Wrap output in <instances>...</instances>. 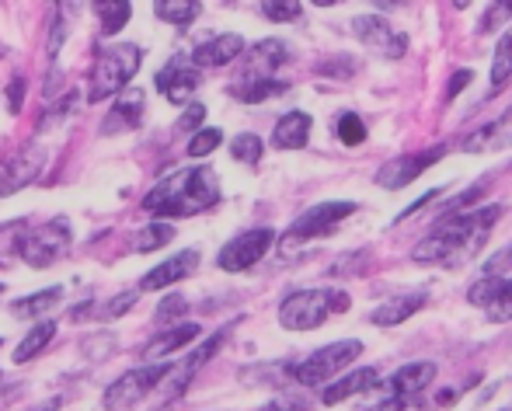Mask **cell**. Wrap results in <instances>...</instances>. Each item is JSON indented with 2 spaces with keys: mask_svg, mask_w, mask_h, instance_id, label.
<instances>
[{
  "mask_svg": "<svg viewBox=\"0 0 512 411\" xmlns=\"http://www.w3.org/2000/svg\"><path fill=\"white\" fill-rule=\"evenodd\" d=\"M63 286H49V290L42 293H32V297H21L11 304V314L14 317H25V321H42V314H49L56 304L63 300Z\"/></svg>",
  "mask_w": 512,
  "mask_h": 411,
  "instance_id": "cell-25",
  "label": "cell"
},
{
  "mask_svg": "<svg viewBox=\"0 0 512 411\" xmlns=\"http://www.w3.org/2000/svg\"><path fill=\"white\" fill-rule=\"evenodd\" d=\"M286 60H290V49H286V42L262 39V42H255V46L248 49V56H244V67H241V77H237V81H241V84L276 81V74L286 67Z\"/></svg>",
  "mask_w": 512,
  "mask_h": 411,
  "instance_id": "cell-15",
  "label": "cell"
},
{
  "mask_svg": "<svg viewBox=\"0 0 512 411\" xmlns=\"http://www.w3.org/2000/svg\"><path fill=\"white\" fill-rule=\"evenodd\" d=\"M63 39H67V25H63V18H60V14H56L53 32H49V60H56V53H60Z\"/></svg>",
  "mask_w": 512,
  "mask_h": 411,
  "instance_id": "cell-42",
  "label": "cell"
},
{
  "mask_svg": "<svg viewBox=\"0 0 512 411\" xmlns=\"http://www.w3.org/2000/svg\"><path fill=\"white\" fill-rule=\"evenodd\" d=\"M168 373H171V363H147V366H136V370L122 373L105 391V398H102L105 411H129L133 405H140L150 391H157V387L168 380Z\"/></svg>",
  "mask_w": 512,
  "mask_h": 411,
  "instance_id": "cell-8",
  "label": "cell"
},
{
  "mask_svg": "<svg viewBox=\"0 0 512 411\" xmlns=\"http://www.w3.org/2000/svg\"><path fill=\"white\" fill-rule=\"evenodd\" d=\"M509 77H512V28L502 32L499 46H495V56H492V77H488V81H492V95L506 88Z\"/></svg>",
  "mask_w": 512,
  "mask_h": 411,
  "instance_id": "cell-29",
  "label": "cell"
},
{
  "mask_svg": "<svg viewBox=\"0 0 512 411\" xmlns=\"http://www.w3.org/2000/svg\"><path fill=\"white\" fill-rule=\"evenodd\" d=\"M230 331H234V321L223 324L220 331H213V335H209L206 342L199 345V349H192L189 356L182 359V363H171V373H168V380H164V387H168V398H182L185 387H189L192 380H196V373L203 370L209 359H213L216 352L223 349V342L230 338Z\"/></svg>",
  "mask_w": 512,
  "mask_h": 411,
  "instance_id": "cell-12",
  "label": "cell"
},
{
  "mask_svg": "<svg viewBox=\"0 0 512 411\" xmlns=\"http://www.w3.org/2000/svg\"><path fill=\"white\" fill-rule=\"evenodd\" d=\"M352 307L345 290H297L279 304V324L290 331H314L328 314H345Z\"/></svg>",
  "mask_w": 512,
  "mask_h": 411,
  "instance_id": "cell-4",
  "label": "cell"
},
{
  "mask_svg": "<svg viewBox=\"0 0 512 411\" xmlns=\"http://www.w3.org/2000/svg\"><path fill=\"white\" fill-rule=\"evenodd\" d=\"M262 154H265V143H262V136H258V133H241V136H234V140H230V157H234V161L258 164V161H262Z\"/></svg>",
  "mask_w": 512,
  "mask_h": 411,
  "instance_id": "cell-32",
  "label": "cell"
},
{
  "mask_svg": "<svg viewBox=\"0 0 512 411\" xmlns=\"http://www.w3.org/2000/svg\"><path fill=\"white\" fill-rule=\"evenodd\" d=\"M425 300H429V297H425L422 290L398 293V297H387L377 310H370V317H366V321L377 324V328H394V324H405L408 317H415L418 310L425 307Z\"/></svg>",
  "mask_w": 512,
  "mask_h": 411,
  "instance_id": "cell-20",
  "label": "cell"
},
{
  "mask_svg": "<svg viewBox=\"0 0 512 411\" xmlns=\"http://www.w3.org/2000/svg\"><path fill=\"white\" fill-rule=\"evenodd\" d=\"M143 63V46L140 42H115L98 53L95 67H91V84H88V102H105V98L122 95L129 81L136 77Z\"/></svg>",
  "mask_w": 512,
  "mask_h": 411,
  "instance_id": "cell-3",
  "label": "cell"
},
{
  "mask_svg": "<svg viewBox=\"0 0 512 411\" xmlns=\"http://www.w3.org/2000/svg\"><path fill=\"white\" fill-rule=\"evenodd\" d=\"M290 91V81H255V84H241L234 81L230 84V98H237V102L244 105H258V102H272V98L286 95Z\"/></svg>",
  "mask_w": 512,
  "mask_h": 411,
  "instance_id": "cell-26",
  "label": "cell"
},
{
  "mask_svg": "<svg viewBox=\"0 0 512 411\" xmlns=\"http://www.w3.org/2000/svg\"><path fill=\"white\" fill-rule=\"evenodd\" d=\"M136 297H140V293H122V297L108 300L105 310H102V314H105V321H115V317H122V314H126V310L136 304Z\"/></svg>",
  "mask_w": 512,
  "mask_h": 411,
  "instance_id": "cell-40",
  "label": "cell"
},
{
  "mask_svg": "<svg viewBox=\"0 0 512 411\" xmlns=\"http://www.w3.org/2000/svg\"><path fill=\"white\" fill-rule=\"evenodd\" d=\"M352 32L370 53L384 56V60H401L408 53V35L398 32L384 14H356L352 18Z\"/></svg>",
  "mask_w": 512,
  "mask_h": 411,
  "instance_id": "cell-9",
  "label": "cell"
},
{
  "mask_svg": "<svg viewBox=\"0 0 512 411\" xmlns=\"http://www.w3.org/2000/svg\"><path fill=\"white\" fill-rule=\"evenodd\" d=\"M467 300L488 314V321L502 324L512 317V279H488L481 276L478 283L467 290Z\"/></svg>",
  "mask_w": 512,
  "mask_h": 411,
  "instance_id": "cell-16",
  "label": "cell"
},
{
  "mask_svg": "<svg viewBox=\"0 0 512 411\" xmlns=\"http://www.w3.org/2000/svg\"><path fill=\"white\" fill-rule=\"evenodd\" d=\"M74 244V227L67 216H49L39 227H28L25 241H21V262L32 269H49L56 265Z\"/></svg>",
  "mask_w": 512,
  "mask_h": 411,
  "instance_id": "cell-6",
  "label": "cell"
},
{
  "mask_svg": "<svg viewBox=\"0 0 512 411\" xmlns=\"http://www.w3.org/2000/svg\"><path fill=\"white\" fill-rule=\"evenodd\" d=\"M216 203H220V182H216V171L209 168V164L164 175L161 182L143 196V209H147L150 216H157L161 223L206 213V209H213Z\"/></svg>",
  "mask_w": 512,
  "mask_h": 411,
  "instance_id": "cell-2",
  "label": "cell"
},
{
  "mask_svg": "<svg viewBox=\"0 0 512 411\" xmlns=\"http://www.w3.org/2000/svg\"><path fill=\"white\" fill-rule=\"evenodd\" d=\"M436 380V363H408V366H401L394 377H387L384 380V387L391 391V398H415V394H422L425 387Z\"/></svg>",
  "mask_w": 512,
  "mask_h": 411,
  "instance_id": "cell-21",
  "label": "cell"
},
{
  "mask_svg": "<svg viewBox=\"0 0 512 411\" xmlns=\"http://www.w3.org/2000/svg\"><path fill=\"white\" fill-rule=\"evenodd\" d=\"M0 293H4V283H0Z\"/></svg>",
  "mask_w": 512,
  "mask_h": 411,
  "instance_id": "cell-47",
  "label": "cell"
},
{
  "mask_svg": "<svg viewBox=\"0 0 512 411\" xmlns=\"http://www.w3.org/2000/svg\"><path fill=\"white\" fill-rule=\"evenodd\" d=\"M154 11L168 25H192L203 14V4H196V0H157Z\"/></svg>",
  "mask_w": 512,
  "mask_h": 411,
  "instance_id": "cell-28",
  "label": "cell"
},
{
  "mask_svg": "<svg viewBox=\"0 0 512 411\" xmlns=\"http://www.w3.org/2000/svg\"><path fill=\"white\" fill-rule=\"evenodd\" d=\"M471 81H474V74H471V70H460V74H457V77H453V81H450V88H446V98H457L460 91H464V88H467V84H471Z\"/></svg>",
  "mask_w": 512,
  "mask_h": 411,
  "instance_id": "cell-44",
  "label": "cell"
},
{
  "mask_svg": "<svg viewBox=\"0 0 512 411\" xmlns=\"http://www.w3.org/2000/svg\"><path fill=\"white\" fill-rule=\"evenodd\" d=\"M199 335H203L199 324H175V328L161 331V335L143 345V359H168V356H175L178 349H185L189 342H196Z\"/></svg>",
  "mask_w": 512,
  "mask_h": 411,
  "instance_id": "cell-23",
  "label": "cell"
},
{
  "mask_svg": "<svg viewBox=\"0 0 512 411\" xmlns=\"http://www.w3.org/2000/svg\"><path fill=\"white\" fill-rule=\"evenodd\" d=\"M258 411H310V405L304 398H276L269 405H262Z\"/></svg>",
  "mask_w": 512,
  "mask_h": 411,
  "instance_id": "cell-41",
  "label": "cell"
},
{
  "mask_svg": "<svg viewBox=\"0 0 512 411\" xmlns=\"http://www.w3.org/2000/svg\"><path fill=\"white\" fill-rule=\"evenodd\" d=\"M359 356H363V342H359V338L321 345V349H314L307 359H300V363L293 366V380H297L300 387H328V384H335L345 366H352Z\"/></svg>",
  "mask_w": 512,
  "mask_h": 411,
  "instance_id": "cell-5",
  "label": "cell"
},
{
  "mask_svg": "<svg viewBox=\"0 0 512 411\" xmlns=\"http://www.w3.org/2000/svg\"><path fill=\"white\" fill-rule=\"evenodd\" d=\"M171 237H175V227L157 220V223H150L147 230L136 234L133 251H157V248H164V244H171Z\"/></svg>",
  "mask_w": 512,
  "mask_h": 411,
  "instance_id": "cell-33",
  "label": "cell"
},
{
  "mask_svg": "<svg viewBox=\"0 0 512 411\" xmlns=\"http://www.w3.org/2000/svg\"><path fill=\"white\" fill-rule=\"evenodd\" d=\"M203 122H206V105L203 102H192L189 108L182 112V119H178V133H192L196 136L199 129H203Z\"/></svg>",
  "mask_w": 512,
  "mask_h": 411,
  "instance_id": "cell-39",
  "label": "cell"
},
{
  "mask_svg": "<svg viewBox=\"0 0 512 411\" xmlns=\"http://www.w3.org/2000/svg\"><path fill=\"white\" fill-rule=\"evenodd\" d=\"M481 276L488 279H512V244L502 251H495L492 258L485 262V269H481Z\"/></svg>",
  "mask_w": 512,
  "mask_h": 411,
  "instance_id": "cell-38",
  "label": "cell"
},
{
  "mask_svg": "<svg viewBox=\"0 0 512 411\" xmlns=\"http://www.w3.org/2000/svg\"><path fill=\"white\" fill-rule=\"evenodd\" d=\"M95 11H98V18H102V35L105 39H112V35H119L122 28L129 25V14H133V4H95Z\"/></svg>",
  "mask_w": 512,
  "mask_h": 411,
  "instance_id": "cell-30",
  "label": "cell"
},
{
  "mask_svg": "<svg viewBox=\"0 0 512 411\" xmlns=\"http://www.w3.org/2000/svg\"><path fill=\"white\" fill-rule=\"evenodd\" d=\"M436 196H439V192H436V189H432V192H425V196H422V199H415V203H411V206L405 209V213H401V216H398V223H401V220H408V216H415V213H418V209H425V206H429V203H432V199H436Z\"/></svg>",
  "mask_w": 512,
  "mask_h": 411,
  "instance_id": "cell-45",
  "label": "cell"
},
{
  "mask_svg": "<svg viewBox=\"0 0 512 411\" xmlns=\"http://www.w3.org/2000/svg\"><path fill=\"white\" fill-rule=\"evenodd\" d=\"M53 338H56V321H46V317H42V321H35V328L28 331V335L18 342V349H14V356H11V359H14L18 366H21V363H28V359L39 356V352L46 349V345L53 342Z\"/></svg>",
  "mask_w": 512,
  "mask_h": 411,
  "instance_id": "cell-27",
  "label": "cell"
},
{
  "mask_svg": "<svg viewBox=\"0 0 512 411\" xmlns=\"http://www.w3.org/2000/svg\"><path fill=\"white\" fill-rule=\"evenodd\" d=\"M502 216V206H474V209H464V213H446L443 220L432 227L429 237L411 248V258L418 265H453L460 262H471L481 248H485L488 234L492 227L499 223Z\"/></svg>",
  "mask_w": 512,
  "mask_h": 411,
  "instance_id": "cell-1",
  "label": "cell"
},
{
  "mask_svg": "<svg viewBox=\"0 0 512 411\" xmlns=\"http://www.w3.org/2000/svg\"><path fill=\"white\" fill-rule=\"evenodd\" d=\"M7 98H11V112L18 115L21 112V102H25V77H14L11 91H7Z\"/></svg>",
  "mask_w": 512,
  "mask_h": 411,
  "instance_id": "cell-43",
  "label": "cell"
},
{
  "mask_svg": "<svg viewBox=\"0 0 512 411\" xmlns=\"http://www.w3.org/2000/svg\"><path fill=\"white\" fill-rule=\"evenodd\" d=\"M223 143V133L220 129H199L196 136L189 140V157H206V154H213L216 147Z\"/></svg>",
  "mask_w": 512,
  "mask_h": 411,
  "instance_id": "cell-37",
  "label": "cell"
},
{
  "mask_svg": "<svg viewBox=\"0 0 512 411\" xmlns=\"http://www.w3.org/2000/svg\"><path fill=\"white\" fill-rule=\"evenodd\" d=\"M42 168H46V150H42L39 143H25L21 150L7 154L4 161H0V199L28 189V185L42 175Z\"/></svg>",
  "mask_w": 512,
  "mask_h": 411,
  "instance_id": "cell-10",
  "label": "cell"
},
{
  "mask_svg": "<svg viewBox=\"0 0 512 411\" xmlns=\"http://www.w3.org/2000/svg\"><path fill=\"white\" fill-rule=\"evenodd\" d=\"M28 220H14L7 227H0V262H11V258H21V241H25Z\"/></svg>",
  "mask_w": 512,
  "mask_h": 411,
  "instance_id": "cell-31",
  "label": "cell"
},
{
  "mask_svg": "<svg viewBox=\"0 0 512 411\" xmlns=\"http://www.w3.org/2000/svg\"><path fill=\"white\" fill-rule=\"evenodd\" d=\"M244 53V39L237 32H223V35H209L189 53V63L196 70H213V67H227L230 60Z\"/></svg>",
  "mask_w": 512,
  "mask_h": 411,
  "instance_id": "cell-18",
  "label": "cell"
},
{
  "mask_svg": "<svg viewBox=\"0 0 512 411\" xmlns=\"http://www.w3.org/2000/svg\"><path fill=\"white\" fill-rule=\"evenodd\" d=\"M356 209L359 206L349 203V199H342V203H317V206L304 209V213L286 227V234L279 237V241H283V248H300V244L317 241V237H328L331 230H335L342 220H349Z\"/></svg>",
  "mask_w": 512,
  "mask_h": 411,
  "instance_id": "cell-7",
  "label": "cell"
},
{
  "mask_svg": "<svg viewBox=\"0 0 512 411\" xmlns=\"http://www.w3.org/2000/svg\"><path fill=\"white\" fill-rule=\"evenodd\" d=\"M258 11H262L269 21H276V25H286V21H297L300 14H304V7H300L297 0H286V4L283 0H265Z\"/></svg>",
  "mask_w": 512,
  "mask_h": 411,
  "instance_id": "cell-35",
  "label": "cell"
},
{
  "mask_svg": "<svg viewBox=\"0 0 512 411\" xmlns=\"http://www.w3.org/2000/svg\"><path fill=\"white\" fill-rule=\"evenodd\" d=\"M338 140H342L345 147H359V143L366 140V126L356 112H345L342 119H338Z\"/></svg>",
  "mask_w": 512,
  "mask_h": 411,
  "instance_id": "cell-36",
  "label": "cell"
},
{
  "mask_svg": "<svg viewBox=\"0 0 512 411\" xmlns=\"http://www.w3.org/2000/svg\"><path fill=\"white\" fill-rule=\"evenodd\" d=\"M203 84V70L192 67L185 56H175V60L164 63V70L154 77V88L168 98L171 105H192V95Z\"/></svg>",
  "mask_w": 512,
  "mask_h": 411,
  "instance_id": "cell-14",
  "label": "cell"
},
{
  "mask_svg": "<svg viewBox=\"0 0 512 411\" xmlns=\"http://www.w3.org/2000/svg\"><path fill=\"white\" fill-rule=\"evenodd\" d=\"M384 380H380L377 370H356V373H345V377H338L335 384H328L321 391V401L324 405H342V401L356 398V394L363 391H373V387H380Z\"/></svg>",
  "mask_w": 512,
  "mask_h": 411,
  "instance_id": "cell-22",
  "label": "cell"
},
{
  "mask_svg": "<svg viewBox=\"0 0 512 411\" xmlns=\"http://www.w3.org/2000/svg\"><path fill=\"white\" fill-rule=\"evenodd\" d=\"M446 154V147H432V150H422V154H398L391 157L387 164H380L377 171V185L387 192L394 189H405V185L415 182L418 175H422L425 168H432V164H439Z\"/></svg>",
  "mask_w": 512,
  "mask_h": 411,
  "instance_id": "cell-13",
  "label": "cell"
},
{
  "mask_svg": "<svg viewBox=\"0 0 512 411\" xmlns=\"http://www.w3.org/2000/svg\"><path fill=\"white\" fill-rule=\"evenodd\" d=\"M310 115L307 112H286L283 119L276 122V129H272V143H276L279 150H304L307 140H310Z\"/></svg>",
  "mask_w": 512,
  "mask_h": 411,
  "instance_id": "cell-24",
  "label": "cell"
},
{
  "mask_svg": "<svg viewBox=\"0 0 512 411\" xmlns=\"http://www.w3.org/2000/svg\"><path fill=\"white\" fill-rule=\"evenodd\" d=\"M272 241H276V230H272V227L244 230V234L230 237V241L223 244L220 255H216V265H220L223 272H244L272 248Z\"/></svg>",
  "mask_w": 512,
  "mask_h": 411,
  "instance_id": "cell-11",
  "label": "cell"
},
{
  "mask_svg": "<svg viewBox=\"0 0 512 411\" xmlns=\"http://www.w3.org/2000/svg\"><path fill=\"white\" fill-rule=\"evenodd\" d=\"M189 310V300L182 297V293H168V297L157 304V310H154V321L157 324H168V328H175V321L178 317Z\"/></svg>",
  "mask_w": 512,
  "mask_h": 411,
  "instance_id": "cell-34",
  "label": "cell"
},
{
  "mask_svg": "<svg viewBox=\"0 0 512 411\" xmlns=\"http://www.w3.org/2000/svg\"><path fill=\"white\" fill-rule=\"evenodd\" d=\"M32 411H60V401H46L42 408H32Z\"/></svg>",
  "mask_w": 512,
  "mask_h": 411,
  "instance_id": "cell-46",
  "label": "cell"
},
{
  "mask_svg": "<svg viewBox=\"0 0 512 411\" xmlns=\"http://www.w3.org/2000/svg\"><path fill=\"white\" fill-rule=\"evenodd\" d=\"M199 262H203V255H199L196 248L178 251L175 258H168V262L154 265V269H150L147 276L140 279V290H147V293L168 290V286H175V283H182V279H189L192 272L199 269Z\"/></svg>",
  "mask_w": 512,
  "mask_h": 411,
  "instance_id": "cell-17",
  "label": "cell"
},
{
  "mask_svg": "<svg viewBox=\"0 0 512 411\" xmlns=\"http://www.w3.org/2000/svg\"><path fill=\"white\" fill-rule=\"evenodd\" d=\"M143 112H147V95L136 91V88L122 91V95L115 98V105L108 108V115L102 122V133L115 136V133H126V129L143 126Z\"/></svg>",
  "mask_w": 512,
  "mask_h": 411,
  "instance_id": "cell-19",
  "label": "cell"
}]
</instances>
